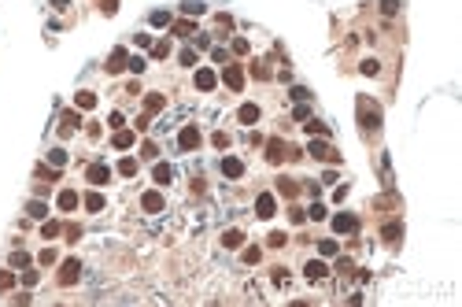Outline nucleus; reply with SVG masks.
Returning <instances> with one entry per match:
<instances>
[{
  "mask_svg": "<svg viewBox=\"0 0 462 307\" xmlns=\"http://www.w3.org/2000/svg\"><path fill=\"white\" fill-rule=\"evenodd\" d=\"M307 148H310V156H314V160H326V163H340V152H336V148L329 144V141H310Z\"/></svg>",
  "mask_w": 462,
  "mask_h": 307,
  "instance_id": "nucleus-1",
  "label": "nucleus"
},
{
  "mask_svg": "<svg viewBox=\"0 0 462 307\" xmlns=\"http://www.w3.org/2000/svg\"><path fill=\"white\" fill-rule=\"evenodd\" d=\"M178 144H182V152H192V148L200 144V130H196V126H185L182 134H178Z\"/></svg>",
  "mask_w": 462,
  "mask_h": 307,
  "instance_id": "nucleus-2",
  "label": "nucleus"
},
{
  "mask_svg": "<svg viewBox=\"0 0 462 307\" xmlns=\"http://www.w3.org/2000/svg\"><path fill=\"white\" fill-rule=\"evenodd\" d=\"M78 278H82V263H78V259H67V263H63V270H60V282H63V285H74Z\"/></svg>",
  "mask_w": 462,
  "mask_h": 307,
  "instance_id": "nucleus-3",
  "label": "nucleus"
},
{
  "mask_svg": "<svg viewBox=\"0 0 462 307\" xmlns=\"http://www.w3.org/2000/svg\"><path fill=\"white\" fill-rule=\"evenodd\" d=\"M214 82H218V74H214L211 67H200V70H196V89L211 92V89H214Z\"/></svg>",
  "mask_w": 462,
  "mask_h": 307,
  "instance_id": "nucleus-4",
  "label": "nucleus"
},
{
  "mask_svg": "<svg viewBox=\"0 0 462 307\" xmlns=\"http://www.w3.org/2000/svg\"><path fill=\"white\" fill-rule=\"evenodd\" d=\"M359 111H362V130H377L381 118H377V108H370L366 100H359Z\"/></svg>",
  "mask_w": 462,
  "mask_h": 307,
  "instance_id": "nucleus-5",
  "label": "nucleus"
},
{
  "mask_svg": "<svg viewBox=\"0 0 462 307\" xmlns=\"http://www.w3.org/2000/svg\"><path fill=\"white\" fill-rule=\"evenodd\" d=\"M333 230H336V234H355V230H359V218H355V215H336Z\"/></svg>",
  "mask_w": 462,
  "mask_h": 307,
  "instance_id": "nucleus-6",
  "label": "nucleus"
},
{
  "mask_svg": "<svg viewBox=\"0 0 462 307\" xmlns=\"http://www.w3.org/2000/svg\"><path fill=\"white\" fill-rule=\"evenodd\" d=\"M89 182H92V185H108V182H111V166L92 163V166H89Z\"/></svg>",
  "mask_w": 462,
  "mask_h": 307,
  "instance_id": "nucleus-7",
  "label": "nucleus"
},
{
  "mask_svg": "<svg viewBox=\"0 0 462 307\" xmlns=\"http://www.w3.org/2000/svg\"><path fill=\"white\" fill-rule=\"evenodd\" d=\"M140 208H144L148 215H156V211H163L166 204H163V196H159V192H144V196H140Z\"/></svg>",
  "mask_w": 462,
  "mask_h": 307,
  "instance_id": "nucleus-8",
  "label": "nucleus"
},
{
  "mask_svg": "<svg viewBox=\"0 0 462 307\" xmlns=\"http://www.w3.org/2000/svg\"><path fill=\"white\" fill-rule=\"evenodd\" d=\"M222 174H226V178H240V174H244V163L237 160V156H226V160H222Z\"/></svg>",
  "mask_w": 462,
  "mask_h": 307,
  "instance_id": "nucleus-9",
  "label": "nucleus"
},
{
  "mask_svg": "<svg viewBox=\"0 0 462 307\" xmlns=\"http://www.w3.org/2000/svg\"><path fill=\"white\" fill-rule=\"evenodd\" d=\"M222 82H226L230 89H240V86H244V70H240V67H226V70H222Z\"/></svg>",
  "mask_w": 462,
  "mask_h": 307,
  "instance_id": "nucleus-10",
  "label": "nucleus"
},
{
  "mask_svg": "<svg viewBox=\"0 0 462 307\" xmlns=\"http://www.w3.org/2000/svg\"><path fill=\"white\" fill-rule=\"evenodd\" d=\"M256 215L259 218H270V215H274V196H270V192H262V196L256 200Z\"/></svg>",
  "mask_w": 462,
  "mask_h": 307,
  "instance_id": "nucleus-11",
  "label": "nucleus"
},
{
  "mask_svg": "<svg viewBox=\"0 0 462 307\" xmlns=\"http://www.w3.org/2000/svg\"><path fill=\"white\" fill-rule=\"evenodd\" d=\"M304 274L310 278V282H322V278H326V263H322V259H310V263L304 266Z\"/></svg>",
  "mask_w": 462,
  "mask_h": 307,
  "instance_id": "nucleus-12",
  "label": "nucleus"
},
{
  "mask_svg": "<svg viewBox=\"0 0 462 307\" xmlns=\"http://www.w3.org/2000/svg\"><path fill=\"white\" fill-rule=\"evenodd\" d=\"M237 118H240L244 126H256V122H259V108H256V104H244V108L237 111Z\"/></svg>",
  "mask_w": 462,
  "mask_h": 307,
  "instance_id": "nucleus-13",
  "label": "nucleus"
},
{
  "mask_svg": "<svg viewBox=\"0 0 462 307\" xmlns=\"http://www.w3.org/2000/svg\"><path fill=\"white\" fill-rule=\"evenodd\" d=\"M163 108H166L163 92H148V96H144V111H148V115H152V111H163Z\"/></svg>",
  "mask_w": 462,
  "mask_h": 307,
  "instance_id": "nucleus-14",
  "label": "nucleus"
},
{
  "mask_svg": "<svg viewBox=\"0 0 462 307\" xmlns=\"http://www.w3.org/2000/svg\"><path fill=\"white\" fill-rule=\"evenodd\" d=\"M152 178H156V185H170V182H174V170H170V166H166V163H156Z\"/></svg>",
  "mask_w": 462,
  "mask_h": 307,
  "instance_id": "nucleus-15",
  "label": "nucleus"
},
{
  "mask_svg": "<svg viewBox=\"0 0 462 307\" xmlns=\"http://www.w3.org/2000/svg\"><path fill=\"white\" fill-rule=\"evenodd\" d=\"M126 63H130V60H126V48H115V52H111V60H108V70L115 74V70L126 67Z\"/></svg>",
  "mask_w": 462,
  "mask_h": 307,
  "instance_id": "nucleus-16",
  "label": "nucleus"
},
{
  "mask_svg": "<svg viewBox=\"0 0 462 307\" xmlns=\"http://www.w3.org/2000/svg\"><path fill=\"white\" fill-rule=\"evenodd\" d=\"M74 104H78L82 111H89V108H96V92H89V89H86V92H78V96H74Z\"/></svg>",
  "mask_w": 462,
  "mask_h": 307,
  "instance_id": "nucleus-17",
  "label": "nucleus"
},
{
  "mask_svg": "<svg viewBox=\"0 0 462 307\" xmlns=\"http://www.w3.org/2000/svg\"><path fill=\"white\" fill-rule=\"evenodd\" d=\"M78 111H67V115H63V126H60V134H74V130H78Z\"/></svg>",
  "mask_w": 462,
  "mask_h": 307,
  "instance_id": "nucleus-18",
  "label": "nucleus"
},
{
  "mask_svg": "<svg viewBox=\"0 0 462 307\" xmlns=\"http://www.w3.org/2000/svg\"><path fill=\"white\" fill-rule=\"evenodd\" d=\"M60 208H63V211H74V208H78V192L63 189V192H60Z\"/></svg>",
  "mask_w": 462,
  "mask_h": 307,
  "instance_id": "nucleus-19",
  "label": "nucleus"
},
{
  "mask_svg": "<svg viewBox=\"0 0 462 307\" xmlns=\"http://www.w3.org/2000/svg\"><path fill=\"white\" fill-rule=\"evenodd\" d=\"M240 240H244V234H240V230H226L222 244H226V248H240Z\"/></svg>",
  "mask_w": 462,
  "mask_h": 307,
  "instance_id": "nucleus-20",
  "label": "nucleus"
},
{
  "mask_svg": "<svg viewBox=\"0 0 462 307\" xmlns=\"http://www.w3.org/2000/svg\"><path fill=\"white\" fill-rule=\"evenodd\" d=\"M26 211H30L34 218H44V215H48V204H44V200H30V208H26Z\"/></svg>",
  "mask_w": 462,
  "mask_h": 307,
  "instance_id": "nucleus-21",
  "label": "nucleus"
},
{
  "mask_svg": "<svg viewBox=\"0 0 462 307\" xmlns=\"http://www.w3.org/2000/svg\"><path fill=\"white\" fill-rule=\"evenodd\" d=\"M134 141H137V137L130 134V130H118V134H115V148H130Z\"/></svg>",
  "mask_w": 462,
  "mask_h": 307,
  "instance_id": "nucleus-22",
  "label": "nucleus"
},
{
  "mask_svg": "<svg viewBox=\"0 0 462 307\" xmlns=\"http://www.w3.org/2000/svg\"><path fill=\"white\" fill-rule=\"evenodd\" d=\"M118 174H126V178H134V174H137V160H130V156H126V160L118 163Z\"/></svg>",
  "mask_w": 462,
  "mask_h": 307,
  "instance_id": "nucleus-23",
  "label": "nucleus"
},
{
  "mask_svg": "<svg viewBox=\"0 0 462 307\" xmlns=\"http://www.w3.org/2000/svg\"><path fill=\"white\" fill-rule=\"evenodd\" d=\"M182 12H185V15H200V12H204V0H185Z\"/></svg>",
  "mask_w": 462,
  "mask_h": 307,
  "instance_id": "nucleus-24",
  "label": "nucleus"
},
{
  "mask_svg": "<svg viewBox=\"0 0 462 307\" xmlns=\"http://www.w3.org/2000/svg\"><path fill=\"white\" fill-rule=\"evenodd\" d=\"M400 234H403L400 222H388V226H384V240H400Z\"/></svg>",
  "mask_w": 462,
  "mask_h": 307,
  "instance_id": "nucleus-25",
  "label": "nucleus"
},
{
  "mask_svg": "<svg viewBox=\"0 0 462 307\" xmlns=\"http://www.w3.org/2000/svg\"><path fill=\"white\" fill-rule=\"evenodd\" d=\"M48 163L52 166H63V163H67V152H63V148H52V152H48Z\"/></svg>",
  "mask_w": 462,
  "mask_h": 307,
  "instance_id": "nucleus-26",
  "label": "nucleus"
},
{
  "mask_svg": "<svg viewBox=\"0 0 462 307\" xmlns=\"http://www.w3.org/2000/svg\"><path fill=\"white\" fill-rule=\"evenodd\" d=\"M281 148H285L281 141H270V152H266V160H270V163H278L281 156H285V152H281Z\"/></svg>",
  "mask_w": 462,
  "mask_h": 307,
  "instance_id": "nucleus-27",
  "label": "nucleus"
},
{
  "mask_svg": "<svg viewBox=\"0 0 462 307\" xmlns=\"http://www.w3.org/2000/svg\"><path fill=\"white\" fill-rule=\"evenodd\" d=\"M86 208H89V211H104V196H96V192H89V196H86Z\"/></svg>",
  "mask_w": 462,
  "mask_h": 307,
  "instance_id": "nucleus-28",
  "label": "nucleus"
},
{
  "mask_svg": "<svg viewBox=\"0 0 462 307\" xmlns=\"http://www.w3.org/2000/svg\"><path fill=\"white\" fill-rule=\"evenodd\" d=\"M192 30H196V26H192V22H185V18H182V22H174V34H178V37H188Z\"/></svg>",
  "mask_w": 462,
  "mask_h": 307,
  "instance_id": "nucleus-29",
  "label": "nucleus"
},
{
  "mask_svg": "<svg viewBox=\"0 0 462 307\" xmlns=\"http://www.w3.org/2000/svg\"><path fill=\"white\" fill-rule=\"evenodd\" d=\"M381 12L384 15H396V12H400V0H381Z\"/></svg>",
  "mask_w": 462,
  "mask_h": 307,
  "instance_id": "nucleus-30",
  "label": "nucleus"
},
{
  "mask_svg": "<svg viewBox=\"0 0 462 307\" xmlns=\"http://www.w3.org/2000/svg\"><path fill=\"white\" fill-rule=\"evenodd\" d=\"M318 252H322V256H336V240H322V244H318Z\"/></svg>",
  "mask_w": 462,
  "mask_h": 307,
  "instance_id": "nucleus-31",
  "label": "nucleus"
},
{
  "mask_svg": "<svg viewBox=\"0 0 462 307\" xmlns=\"http://www.w3.org/2000/svg\"><path fill=\"white\" fill-rule=\"evenodd\" d=\"M182 63H185V67H196V52L192 48H182Z\"/></svg>",
  "mask_w": 462,
  "mask_h": 307,
  "instance_id": "nucleus-32",
  "label": "nucleus"
},
{
  "mask_svg": "<svg viewBox=\"0 0 462 307\" xmlns=\"http://www.w3.org/2000/svg\"><path fill=\"white\" fill-rule=\"evenodd\" d=\"M12 266H30V256H26V252H15L12 256Z\"/></svg>",
  "mask_w": 462,
  "mask_h": 307,
  "instance_id": "nucleus-33",
  "label": "nucleus"
},
{
  "mask_svg": "<svg viewBox=\"0 0 462 307\" xmlns=\"http://www.w3.org/2000/svg\"><path fill=\"white\" fill-rule=\"evenodd\" d=\"M41 234H44V237H56V234H60V222H44Z\"/></svg>",
  "mask_w": 462,
  "mask_h": 307,
  "instance_id": "nucleus-34",
  "label": "nucleus"
},
{
  "mask_svg": "<svg viewBox=\"0 0 462 307\" xmlns=\"http://www.w3.org/2000/svg\"><path fill=\"white\" fill-rule=\"evenodd\" d=\"M362 74H377V70H381V67H377V60H362V67H359Z\"/></svg>",
  "mask_w": 462,
  "mask_h": 307,
  "instance_id": "nucleus-35",
  "label": "nucleus"
},
{
  "mask_svg": "<svg viewBox=\"0 0 462 307\" xmlns=\"http://www.w3.org/2000/svg\"><path fill=\"white\" fill-rule=\"evenodd\" d=\"M152 22L156 26H166V22H170V15H166V12H152Z\"/></svg>",
  "mask_w": 462,
  "mask_h": 307,
  "instance_id": "nucleus-36",
  "label": "nucleus"
},
{
  "mask_svg": "<svg viewBox=\"0 0 462 307\" xmlns=\"http://www.w3.org/2000/svg\"><path fill=\"white\" fill-rule=\"evenodd\" d=\"M259 256H262L259 248H248V252H244V263H259Z\"/></svg>",
  "mask_w": 462,
  "mask_h": 307,
  "instance_id": "nucleus-37",
  "label": "nucleus"
},
{
  "mask_svg": "<svg viewBox=\"0 0 462 307\" xmlns=\"http://www.w3.org/2000/svg\"><path fill=\"white\" fill-rule=\"evenodd\" d=\"M233 52L244 56V52H248V41H244V37H237V41H233Z\"/></svg>",
  "mask_w": 462,
  "mask_h": 307,
  "instance_id": "nucleus-38",
  "label": "nucleus"
},
{
  "mask_svg": "<svg viewBox=\"0 0 462 307\" xmlns=\"http://www.w3.org/2000/svg\"><path fill=\"white\" fill-rule=\"evenodd\" d=\"M307 130H310V134H322V137H326V134H329V130H326V126H322V122H310V118H307Z\"/></svg>",
  "mask_w": 462,
  "mask_h": 307,
  "instance_id": "nucleus-39",
  "label": "nucleus"
},
{
  "mask_svg": "<svg viewBox=\"0 0 462 307\" xmlns=\"http://www.w3.org/2000/svg\"><path fill=\"white\" fill-rule=\"evenodd\" d=\"M166 48H170V44H166V41H159V44H152V56L159 60V56H166Z\"/></svg>",
  "mask_w": 462,
  "mask_h": 307,
  "instance_id": "nucleus-40",
  "label": "nucleus"
},
{
  "mask_svg": "<svg viewBox=\"0 0 462 307\" xmlns=\"http://www.w3.org/2000/svg\"><path fill=\"white\" fill-rule=\"evenodd\" d=\"M285 244V234H270V248H281Z\"/></svg>",
  "mask_w": 462,
  "mask_h": 307,
  "instance_id": "nucleus-41",
  "label": "nucleus"
},
{
  "mask_svg": "<svg viewBox=\"0 0 462 307\" xmlns=\"http://www.w3.org/2000/svg\"><path fill=\"white\" fill-rule=\"evenodd\" d=\"M22 285H37V270H26L22 274Z\"/></svg>",
  "mask_w": 462,
  "mask_h": 307,
  "instance_id": "nucleus-42",
  "label": "nucleus"
},
{
  "mask_svg": "<svg viewBox=\"0 0 462 307\" xmlns=\"http://www.w3.org/2000/svg\"><path fill=\"white\" fill-rule=\"evenodd\" d=\"M12 282H15L12 274H0V289H8V285H12Z\"/></svg>",
  "mask_w": 462,
  "mask_h": 307,
  "instance_id": "nucleus-43",
  "label": "nucleus"
}]
</instances>
